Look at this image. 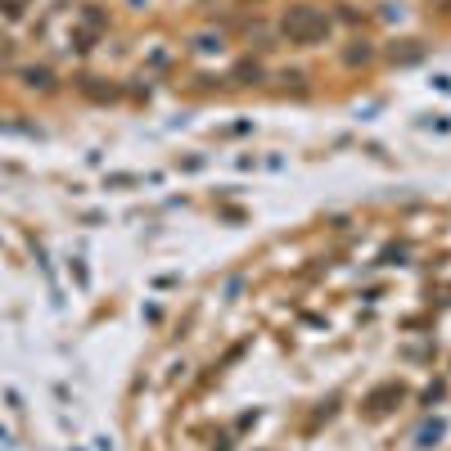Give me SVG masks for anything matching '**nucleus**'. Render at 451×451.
<instances>
[{"label":"nucleus","mask_w":451,"mask_h":451,"mask_svg":"<svg viewBox=\"0 0 451 451\" xmlns=\"http://www.w3.org/2000/svg\"><path fill=\"white\" fill-rule=\"evenodd\" d=\"M284 32H289L293 41H312V36H316V32H325V27H321V19H312L307 10H298L289 23H284Z\"/></svg>","instance_id":"f257e3e1"}]
</instances>
